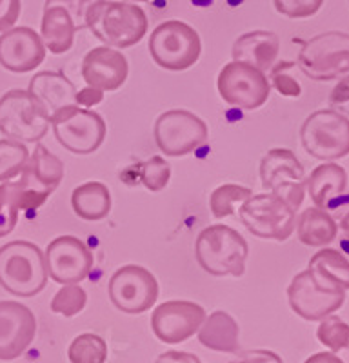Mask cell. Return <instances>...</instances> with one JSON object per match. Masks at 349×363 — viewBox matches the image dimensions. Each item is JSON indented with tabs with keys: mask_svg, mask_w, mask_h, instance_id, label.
<instances>
[{
	"mask_svg": "<svg viewBox=\"0 0 349 363\" xmlns=\"http://www.w3.org/2000/svg\"><path fill=\"white\" fill-rule=\"evenodd\" d=\"M86 28L104 45L126 50L148 33V15L128 0H99L86 18Z\"/></svg>",
	"mask_w": 349,
	"mask_h": 363,
	"instance_id": "obj_1",
	"label": "cell"
},
{
	"mask_svg": "<svg viewBox=\"0 0 349 363\" xmlns=\"http://www.w3.org/2000/svg\"><path fill=\"white\" fill-rule=\"evenodd\" d=\"M44 252L38 245L15 240L0 247V285L9 294L31 298L48 285Z\"/></svg>",
	"mask_w": 349,
	"mask_h": 363,
	"instance_id": "obj_2",
	"label": "cell"
},
{
	"mask_svg": "<svg viewBox=\"0 0 349 363\" xmlns=\"http://www.w3.org/2000/svg\"><path fill=\"white\" fill-rule=\"evenodd\" d=\"M195 255L200 267L213 277H242L250 245L233 227L216 223L199 233Z\"/></svg>",
	"mask_w": 349,
	"mask_h": 363,
	"instance_id": "obj_3",
	"label": "cell"
},
{
	"mask_svg": "<svg viewBox=\"0 0 349 363\" xmlns=\"http://www.w3.org/2000/svg\"><path fill=\"white\" fill-rule=\"evenodd\" d=\"M297 64L315 82L349 79V35L342 31L315 35L304 42Z\"/></svg>",
	"mask_w": 349,
	"mask_h": 363,
	"instance_id": "obj_4",
	"label": "cell"
},
{
	"mask_svg": "<svg viewBox=\"0 0 349 363\" xmlns=\"http://www.w3.org/2000/svg\"><path fill=\"white\" fill-rule=\"evenodd\" d=\"M150 53L155 64L162 69L184 71L199 62L202 40L186 22L166 21L153 29L150 37Z\"/></svg>",
	"mask_w": 349,
	"mask_h": 363,
	"instance_id": "obj_5",
	"label": "cell"
},
{
	"mask_svg": "<svg viewBox=\"0 0 349 363\" xmlns=\"http://www.w3.org/2000/svg\"><path fill=\"white\" fill-rule=\"evenodd\" d=\"M240 220L251 235L284 242L295 231L297 209L275 193L251 194L242 202Z\"/></svg>",
	"mask_w": 349,
	"mask_h": 363,
	"instance_id": "obj_6",
	"label": "cell"
},
{
	"mask_svg": "<svg viewBox=\"0 0 349 363\" xmlns=\"http://www.w3.org/2000/svg\"><path fill=\"white\" fill-rule=\"evenodd\" d=\"M51 122L28 89H11L0 96V133L6 138L31 144L44 138Z\"/></svg>",
	"mask_w": 349,
	"mask_h": 363,
	"instance_id": "obj_7",
	"label": "cell"
},
{
	"mask_svg": "<svg viewBox=\"0 0 349 363\" xmlns=\"http://www.w3.org/2000/svg\"><path fill=\"white\" fill-rule=\"evenodd\" d=\"M300 144L318 160H338L349 155V118L335 109H318L304 120Z\"/></svg>",
	"mask_w": 349,
	"mask_h": 363,
	"instance_id": "obj_8",
	"label": "cell"
},
{
	"mask_svg": "<svg viewBox=\"0 0 349 363\" xmlns=\"http://www.w3.org/2000/svg\"><path fill=\"white\" fill-rule=\"evenodd\" d=\"M57 140L73 155H92L106 138V120L92 109L70 106L51 116Z\"/></svg>",
	"mask_w": 349,
	"mask_h": 363,
	"instance_id": "obj_9",
	"label": "cell"
},
{
	"mask_svg": "<svg viewBox=\"0 0 349 363\" xmlns=\"http://www.w3.org/2000/svg\"><path fill=\"white\" fill-rule=\"evenodd\" d=\"M216 89L222 100L229 106L253 111L267 102L271 84L266 73L258 67L231 60L218 73Z\"/></svg>",
	"mask_w": 349,
	"mask_h": 363,
	"instance_id": "obj_10",
	"label": "cell"
},
{
	"mask_svg": "<svg viewBox=\"0 0 349 363\" xmlns=\"http://www.w3.org/2000/svg\"><path fill=\"white\" fill-rule=\"evenodd\" d=\"M64 178V164L46 145L38 144L29 153L24 169L18 178L22 211H35L46 203L50 194L60 186Z\"/></svg>",
	"mask_w": 349,
	"mask_h": 363,
	"instance_id": "obj_11",
	"label": "cell"
},
{
	"mask_svg": "<svg viewBox=\"0 0 349 363\" xmlns=\"http://www.w3.org/2000/svg\"><path fill=\"white\" fill-rule=\"evenodd\" d=\"M208 140V124L195 113L170 109L155 122V142L167 157H186Z\"/></svg>",
	"mask_w": 349,
	"mask_h": 363,
	"instance_id": "obj_12",
	"label": "cell"
},
{
	"mask_svg": "<svg viewBox=\"0 0 349 363\" xmlns=\"http://www.w3.org/2000/svg\"><path fill=\"white\" fill-rule=\"evenodd\" d=\"M109 300L121 313L142 314L150 311L157 301L158 281L142 265H122L109 278Z\"/></svg>",
	"mask_w": 349,
	"mask_h": 363,
	"instance_id": "obj_13",
	"label": "cell"
},
{
	"mask_svg": "<svg viewBox=\"0 0 349 363\" xmlns=\"http://www.w3.org/2000/svg\"><path fill=\"white\" fill-rule=\"evenodd\" d=\"M262 186L289 202L297 211L306 196L304 167L293 151L275 147L260 160Z\"/></svg>",
	"mask_w": 349,
	"mask_h": 363,
	"instance_id": "obj_14",
	"label": "cell"
},
{
	"mask_svg": "<svg viewBox=\"0 0 349 363\" xmlns=\"http://www.w3.org/2000/svg\"><path fill=\"white\" fill-rule=\"evenodd\" d=\"M48 274L57 284H80L93 269V252L77 236L51 240L44 252Z\"/></svg>",
	"mask_w": 349,
	"mask_h": 363,
	"instance_id": "obj_15",
	"label": "cell"
},
{
	"mask_svg": "<svg viewBox=\"0 0 349 363\" xmlns=\"http://www.w3.org/2000/svg\"><path fill=\"white\" fill-rule=\"evenodd\" d=\"M206 320V311L195 301H164L151 314V329L164 343H182L196 335Z\"/></svg>",
	"mask_w": 349,
	"mask_h": 363,
	"instance_id": "obj_16",
	"label": "cell"
},
{
	"mask_svg": "<svg viewBox=\"0 0 349 363\" xmlns=\"http://www.w3.org/2000/svg\"><path fill=\"white\" fill-rule=\"evenodd\" d=\"M345 300V291H324L311 280L308 269L299 272L289 287L287 301L297 316L308 322H320L329 314L337 313Z\"/></svg>",
	"mask_w": 349,
	"mask_h": 363,
	"instance_id": "obj_17",
	"label": "cell"
},
{
	"mask_svg": "<svg viewBox=\"0 0 349 363\" xmlns=\"http://www.w3.org/2000/svg\"><path fill=\"white\" fill-rule=\"evenodd\" d=\"M37 320L21 301H0V359L11 362L24 354L33 343Z\"/></svg>",
	"mask_w": 349,
	"mask_h": 363,
	"instance_id": "obj_18",
	"label": "cell"
},
{
	"mask_svg": "<svg viewBox=\"0 0 349 363\" xmlns=\"http://www.w3.org/2000/svg\"><path fill=\"white\" fill-rule=\"evenodd\" d=\"M46 58V45L31 28L18 26L0 35V66L11 73H29Z\"/></svg>",
	"mask_w": 349,
	"mask_h": 363,
	"instance_id": "obj_19",
	"label": "cell"
},
{
	"mask_svg": "<svg viewBox=\"0 0 349 363\" xmlns=\"http://www.w3.org/2000/svg\"><path fill=\"white\" fill-rule=\"evenodd\" d=\"M129 74L128 58L111 45H99L87 51L82 60V79L96 89L116 91L124 86Z\"/></svg>",
	"mask_w": 349,
	"mask_h": 363,
	"instance_id": "obj_20",
	"label": "cell"
},
{
	"mask_svg": "<svg viewBox=\"0 0 349 363\" xmlns=\"http://www.w3.org/2000/svg\"><path fill=\"white\" fill-rule=\"evenodd\" d=\"M28 91L48 113L50 120L60 109L79 106L77 104V87L66 74L57 73V71H40L35 74L29 82Z\"/></svg>",
	"mask_w": 349,
	"mask_h": 363,
	"instance_id": "obj_21",
	"label": "cell"
},
{
	"mask_svg": "<svg viewBox=\"0 0 349 363\" xmlns=\"http://www.w3.org/2000/svg\"><path fill=\"white\" fill-rule=\"evenodd\" d=\"M280 51V38L273 31H250L235 40L231 48L233 60L251 64L267 73L273 69Z\"/></svg>",
	"mask_w": 349,
	"mask_h": 363,
	"instance_id": "obj_22",
	"label": "cell"
},
{
	"mask_svg": "<svg viewBox=\"0 0 349 363\" xmlns=\"http://www.w3.org/2000/svg\"><path fill=\"white\" fill-rule=\"evenodd\" d=\"M306 187H308V194L311 196L315 207L331 211L333 202L342 199V194L348 187V173L342 165L335 164V162L320 164L306 180Z\"/></svg>",
	"mask_w": 349,
	"mask_h": 363,
	"instance_id": "obj_23",
	"label": "cell"
},
{
	"mask_svg": "<svg viewBox=\"0 0 349 363\" xmlns=\"http://www.w3.org/2000/svg\"><path fill=\"white\" fill-rule=\"evenodd\" d=\"M311 280L324 291H349V258L324 247L311 256L308 265Z\"/></svg>",
	"mask_w": 349,
	"mask_h": 363,
	"instance_id": "obj_24",
	"label": "cell"
},
{
	"mask_svg": "<svg viewBox=\"0 0 349 363\" xmlns=\"http://www.w3.org/2000/svg\"><path fill=\"white\" fill-rule=\"evenodd\" d=\"M77 26L73 17L62 6L44 8L40 22V38L46 50L53 55H64L75 44Z\"/></svg>",
	"mask_w": 349,
	"mask_h": 363,
	"instance_id": "obj_25",
	"label": "cell"
},
{
	"mask_svg": "<svg viewBox=\"0 0 349 363\" xmlns=\"http://www.w3.org/2000/svg\"><path fill=\"white\" fill-rule=\"evenodd\" d=\"M238 335H240V329H238L237 320L226 311H215L206 316L200 325L199 342L211 351L235 354L240 347Z\"/></svg>",
	"mask_w": 349,
	"mask_h": 363,
	"instance_id": "obj_26",
	"label": "cell"
},
{
	"mask_svg": "<svg viewBox=\"0 0 349 363\" xmlns=\"http://www.w3.org/2000/svg\"><path fill=\"white\" fill-rule=\"evenodd\" d=\"M297 235L304 245L308 247H326L335 242L338 233V223L329 211L320 207H308L297 216Z\"/></svg>",
	"mask_w": 349,
	"mask_h": 363,
	"instance_id": "obj_27",
	"label": "cell"
},
{
	"mask_svg": "<svg viewBox=\"0 0 349 363\" xmlns=\"http://www.w3.org/2000/svg\"><path fill=\"white\" fill-rule=\"evenodd\" d=\"M71 207L79 218L99 222L111 211V193L102 182H86L71 193Z\"/></svg>",
	"mask_w": 349,
	"mask_h": 363,
	"instance_id": "obj_28",
	"label": "cell"
},
{
	"mask_svg": "<svg viewBox=\"0 0 349 363\" xmlns=\"http://www.w3.org/2000/svg\"><path fill=\"white\" fill-rule=\"evenodd\" d=\"M67 359L71 363H106L108 345L104 338L93 333L77 336L67 347Z\"/></svg>",
	"mask_w": 349,
	"mask_h": 363,
	"instance_id": "obj_29",
	"label": "cell"
},
{
	"mask_svg": "<svg viewBox=\"0 0 349 363\" xmlns=\"http://www.w3.org/2000/svg\"><path fill=\"white\" fill-rule=\"evenodd\" d=\"M22 211L18 182L6 180L0 184V238L11 235L18 223V213Z\"/></svg>",
	"mask_w": 349,
	"mask_h": 363,
	"instance_id": "obj_30",
	"label": "cell"
},
{
	"mask_svg": "<svg viewBox=\"0 0 349 363\" xmlns=\"http://www.w3.org/2000/svg\"><path fill=\"white\" fill-rule=\"evenodd\" d=\"M250 187L238 186V184H224V186L216 187L209 196V209L215 218L222 220L228 218L235 213V207L238 203L245 202L251 196Z\"/></svg>",
	"mask_w": 349,
	"mask_h": 363,
	"instance_id": "obj_31",
	"label": "cell"
},
{
	"mask_svg": "<svg viewBox=\"0 0 349 363\" xmlns=\"http://www.w3.org/2000/svg\"><path fill=\"white\" fill-rule=\"evenodd\" d=\"M29 158V151L26 144L11 138L0 140V182L13 180L24 169Z\"/></svg>",
	"mask_w": 349,
	"mask_h": 363,
	"instance_id": "obj_32",
	"label": "cell"
},
{
	"mask_svg": "<svg viewBox=\"0 0 349 363\" xmlns=\"http://www.w3.org/2000/svg\"><path fill=\"white\" fill-rule=\"evenodd\" d=\"M87 306V293L82 285L66 284L55 293L51 300V311L55 314H62L66 318H73L82 313Z\"/></svg>",
	"mask_w": 349,
	"mask_h": 363,
	"instance_id": "obj_33",
	"label": "cell"
},
{
	"mask_svg": "<svg viewBox=\"0 0 349 363\" xmlns=\"http://www.w3.org/2000/svg\"><path fill=\"white\" fill-rule=\"evenodd\" d=\"M316 338L331 352L344 351L349 347V323H345L342 318L329 314L324 320H320Z\"/></svg>",
	"mask_w": 349,
	"mask_h": 363,
	"instance_id": "obj_34",
	"label": "cell"
},
{
	"mask_svg": "<svg viewBox=\"0 0 349 363\" xmlns=\"http://www.w3.org/2000/svg\"><path fill=\"white\" fill-rule=\"evenodd\" d=\"M171 178V167L162 157H151L150 160H145L138 169V180L142 182V186L145 189L162 191L167 186V182Z\"/></svg>",
	"mask_w": 349,
	"mask_h": 363,
	"instance_id": "obj_35",
	"label": "cell"
},
{
	"mask_svg": "<svg viewBox=\"0 0 349 363\" xmlns=\"http://www.w3.org/2000/svg\"><path fill=\"white\" fill-rule=\"evenodd\" d=\"M275 9L289 18H308L316 15L324 0H273Z\"/></svg>",
	"mask_w": 349,
	"mask_h": 363,
	"instance_id": "obj_36",
	"label": "cell"
},
{
	"mask_svg": "<svg viewBox=\"0 0 349 363\" xmlns=\"http://www.w3.org/2000/svg\"><path fill=\"white\" fill-rule=\"evenodd\" d=\"M99 0H46L44 8H50V6H62L70 11V15L73 17L77 29L86 28V18L92 11L93 6L96 4Z\"/></svg>",
	"mask_w": 349,
	"mask_h": 363,
	"instance_id": "obj_37",
	"label": "cell"
},
{
	"mask_svg": "<svg viewBox=\"0 0 349 363\" xmlns=\"http://www.w3.org/2000/svg\"><path fill=\"white\" fill-rule=\"evenodd\" d=\"M287 66H291V64L284 62L282 66L277 67V69L271 73L270 80L273 82L275 89L279 91L282 96H287V99H299V96L302 95V87H300V84L297 82L293 77H289V74L284 73Z\"/></svg>",
	"mask_w": 349,
	"mask_h": 363,
	"instance_id": "obj_38",
	"label": "cell"
},
{
	"mask_svg": "<svg viewBox=\"0 0 349 363\" xmlns=\"http://www.w3.org/2000/svg\"><path fill=\"white\" fill-rule=\"evenodd\" d=\"M329 104H331V109L349 118V79L338 80L337 86L329 93Z\"/></svg>",
	"mask_w": 349,
	"mask_h": 363,
	"instance_id": "obj_39",
	"label": "cell"
},
{
	"mask_svg": "<svg viewBox=\"0 0 349 363\" xmlns=\"http://www.w3.org/2000/svg\"><path fill=\"white\" fill-rule=\"evenodd\" d=\"M21 17V0H0V33L15 28Z\"/></svg>",
	"mask_w": 349,
	"mask_h": 363,
	"instance_id": "obj_40",
	"label": "cell"
},
{
	"mask_svg": "<svg viewBox=\"0 0 349 363\" xmlns=\"http://www.w3.org/2000/svg\"><path fill=\"white\" fill-rule=\"evenodd\" d=\"M229 363H284L277 352L266 351V349H253V351L240 352Z\"/></svg>",
	"mask_w": 349,
	"mask_h": 363,
	"instance_id": "obj_41",
	"label": "cell"
},
{
	"mask_svg": "<svg viewBox=\"0 0 349 363\" xmlns=\"http://www.w3.org/2000/svg\"><path fill=\"white\" fill-rule=\"evenodd\" d=\"M104 100V91L96 89V87L87 86L84 89L77 91V104H79L80 108H93L96 104H100Z\"/></svg>",
	"mask_w": 349,
	"mask_h": 363,
	"instance_id": "obj_42",
	"label": "cell"
},
{
	"mask_svg": "<svg viewBox=\"0 0 349 363\" xmlns=\"http://www.w3.org/2000/svg\"><path fill=\"white\" fill-rule=\"evenodd\" d=\"M155 363H200V359L195 354L182 351H167L160 354Z\"/></svg>",
	"mask_w": 349,
	"mask_h": 363,
	"instance_id": "obj_43",
	"label": "cell"
},
{
	"mask_svg": "<svg viewBox=\"0 0 349 363\" xmlns=\"http://www.w3.org/2000/svg\"><path fill=\"white\" fill-rule=\"evenodd\" d=\"M304 363H344L335 352H316L311 354Z\"/></svg>",
	"mask_w": 349,
	"mask_h": 363,
	"instance_id": "obj_44",
	"label": "cell"
},
{
	"mask_svg": "<svg viewBox=\"0 0 349 363\" xmlns=\"http://www.w3.org/2000/svg\"><path fill=\"white\" fill-rule=\"evenodd\" d=\"M340 227H342V231L345 233V236H348V238H349V211L344 215V218H342Z\"/></svg>",
	"mask_w": 349,
	"mask_h": 363,
	"instance_id": "obj_45",
	"label": "cell"
},
{
	"mask_svg": "<svg viewBox=\"0 0 349 363\" xmlns=\"http://www.w3.org/2000/svg\"><path fill=\"white\" fill-rule=\"evenodd\" d=\"M128 2H148V0H128Z\"/></svg>",
	"mask_w": 349,
	"mask_h": 363,
	"instance_id": "obj_46",
	"label": "cell"
}]
</instances>
